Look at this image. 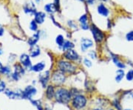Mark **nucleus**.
<instances>
[{
	"label": "nucleus",
	"instance_id": "f257e3e1",
	"mask_svg": "<svg viewBox=\"0 0 133 110\" xmlns=\"http://www.w3.org/2000/svg\"><path fill=\"white\" fill-rule=\"evenodd\" d=\"M71 93L70 91L66 90L65 88H58L55 93V98L56 101L59 104H67L70 103L71 100Z\"/></svg>",
	"mask_w": 133,
	"mask_h": 110
},
{
	"label": "nucleus",
	"instance_id": "f03ea898",
	"mask_svg": "<svg viewBox=\"0 0 133 110\" xmlns=\"http://www.w3.org/2000/svg\"><path fill=\"white\" fill-rule=\"evenodd\" d=\"M58 67L59 68V70H61L64 73H73L76 70V66L72 63L64 61V60H60L57 64Z\"/></svg>",
	"mask_w": 133,
	"mask_h": 110
},
{
	"label": "nucleus",
	"instance_id": "7ed1b4c3",
	"mask_svg": "<svg viewBox=\"0 0 133 110\" xmlns=\"http://www.w3.org/2000/svg\"><path fill=\"white\" fill-rule=\"evenodd\" d=\"M87 100L86 97L83 95H78L74 96L72 101V107L77 110L82 109L87 105Z\"/></svg>",
	"mask_w": 133,
	"mask_h": 110
},
{
	"label": "nucleus",
	"instance_id": "20e7f679",
	"mask_svg": "<svg viewBox=\"0 0 133 110\" xmlns=\"http://www.w3.org/2000/svg\"><path fill=\"white\" fill-rule=\"evenodd\" d=\"M66 80V75L61 70H56L53 72L52 76V82L56 84V85H61L62 84H64Z\"/></svg>",
	"mask_w": 133,
	"mask_h": 110
},
{
	"label": "nucleus",
	"instance_id": "39448f33",
	"mask_svg": "<svg viewBox=\"0 0 133 110\" xmlns=\"http://www.w3.org/2000/svg\"><path fill=\"white\" fill-rule=\"evenodd\" d=\"M91 31H92V36L94 38L96 42L98 43H101V42L104 41V33L98 28L95 25H92V28H91Z\"/></svg>",
	"mask_w": 133,
	"mask_h": 110
},
{
	"label": "nucleus",
	"instance_id": "423d86ee",
	"mask_svg": "<svg viewBox=\"0 0 133 110\" xmlns=\"http://www.w3.org/2000/svg\"><path fill=\"white\" fill-rule=\"evenodd\" d=\"M36 92H37V90H36V87L28 86L22 92V98L30 99L33 95H35L36 94Z\"/></svg>",
	"mask_w": 133,
	"mask_h": 110
},
{
	"label": "nucleus",
	"instance_id": "0eeeda50",
	"mask_svg": "<svg viewBox=\"0 0 133 110\" xmlns=\"http://www.w3.org/2000/svg\"><path fill=\"white\" fill-rule=\"evenodd\" d=\"M64 58L70 61H77L79 58V56L74 50H69L64 53Z\"/></svg>",
	"mask_w": 133,
	"mask_h": 110
},
{
	"label": "nucleus",
	"instance_id": "6e6552de",
	"mask_svg": "<svg viewBox=\"0 0 133 110\" xmlns=\"http://www.w3.org/2000/svg\"><path fill=\"white\" fill-rule=\"evenodd\" d=\"M93 46V42L90 38H82L81 41V48L83 52Z\"/></svg>",
	"mask_w": 133,
	"mask_h": 110
},
{
	"label": "nucleus",
	"instance_id": "1a4fd4ad",
	"mask_svg": "<svg viewBox=\"0 0 133 110\" xmlns=\"http://www.w3.org/2000/svg\"><path fill=\"white\" fill-rule=\"evenodd\" d=\"M50 71H45V72L41 74L39 76V80H40V83L42 84V85L44 88H45L47 86V84L50 80Z\"/></svg>",
	"mask_w": 133,
	"mask_h": 110
},
{
	"label": "nucleus",
	"instance_id": "9d476101",
	"mask_svg": "<svg viewBox=\"0 0 133 110\" xmlns=\"http://www.w3.org/2000/svg\"><path fill=\"white\" fill-rule=\"evenodd\" d=\"M20 60L22 64L24 65V67H28V68H32V64H31V61L30 59V56L27 54H23L20 57Z\"/></svg>",
	"mask_w": 133,
	"mask_h": 110
},
{
	"label": "nucleus",
	"instance_id": "9b49d317",
	"mask_svg": "<svg viewBox=\"0 0 133 110\" xmlns=\"http://www.w3.org/2000/svg\"><path fill=\"white\" fill-rule=\"evenodd\" d=\"M24 12L26 13H28V14H33V13H36V8H35V5L33 4L32 2H28L25 7H24Z\"/></svg>",
	"mask_w": 133,
	"mask_h": 110
},
{
	"label": "nucleus",
	"instance_id": "f8f14e48",
	"mask_svg": "<svg viewBox=\"0 0 133 110\" xmlns=\"http://www.w3.org/2000/svg\"><path fill=\"white\" fill-rule=\"evenodd\" d=\"M46 15L43 12H36L35 13V21L37 24H42L44 22Z\"/></svg>",
	"mask_w": 133,
	"mask_h": 110
},
{
	"label": "nucleus",
	"instance_id": "ddd939ff",
	"mask_svg": "<svg viewBox=\"0 0 133 110\" xmlns=\"http://www.w3.org/2000/svg\"><path fill=\"white\" fill-rule=\"evenodd\" d=\"M98 13L102 16H107L109 15V10L103 4H101L98 6Z\"/></svg>",
	"mask_w": 133,
	"mask_h": 110
},
{
	"label": "nucleus",
	"instance_id": "4468645a",
	"mask_svg": "<svg viewBox=\"0 0 133 110\" xmlns=\"http://www.w3.org/2000/svg\"><path fill=\"white\" fill-rule=\"evenodd\" d=\"M45 63L44 61H41V62L37 63L36 64H35L34 66L32 67V70L34 72H42L44 70V69L45 68Z\"/></svg>",
	"mask_w": 133,
	"mask_h": 110
},
{
	"label": "nucleus",
	"instance_id": "2eb2a0df",
	"mask_svg": "<svg viewBox=\"0 0 133 110\" xmlns=\"http://www.w3.org/2000/svg\"><path fill=\"white\" fill-rule=\"evenodd\" d=\"M55 89H54V86L52 85H49L47 88V90H46V96L48 99L51 100L53 97H55Z\"/></svg>",
	"mask_w": 133,
	"mask_h": 110
},
{
	"label": "nucleus",
	"instance_id": "dca6fc26",
	"mask_svg": "<svg viewBox=\"0 0 133 110\" xmlns=\"http://www.w3.org/2000/svg\"><path fill=\"white\" fill-rule=\"evenodd\" d=\"M40 48L38 47V46L37 45H35L33 46L30 48V56L33 58H36L38 56L40 55Z\"/></svg>",
	"mask_w": 133,
	"mask_h": 110
},
{
	"label": "nucleus",
	"instance_id": "f3484780",
	"mask_svg": "<svg viewBox=\"0 0 133 110\" xmlns=\"http://www.w3.org/2000/svg\"><path fill=\"white\" fill-rule=\"evenodd\" d=\"M79 22L81 24V28L83 30H87L89 29V26L87 24V22H88V19L87 15H82L80 19H79Z\"/></svg>",
	"mask_w": 133,
	"mask_h": 110
},
{
	"label": "nucleus",
	"instance_id": "a211bd4d",
	"mask_svg": "<svg viewBox=\"0 0 133 110\" xmlns=\"http://www.w3.org/2000/svg\"><path fill=\"white\" fill-rule=\"evenodd\" d=\"M39 39V33H36L33 35L31 38H30L28 40V44H30V47H33L35 46L36 44L37 43V42Z\"/></svg>",
	"mask_w": 133,
	"mask_h": 110
},
{
	"label": "nucleus",
	"instance_id": "6ab92c4d",
	"mask_svg": "<svg viewBox=\"0 0 133 110\" xmlns=\"http://www.w3.org/2000/svg\"><path fill=\"white\" fill-rule=\"evenodd\" d=\"M44 10L48 13H53L54 12L56 11V7L53 3H48L44 6Z\"/></svg>",
	"mask_w": 133,
	"mask_h": 110
},
{
	"label": "nucleus",
	"instance_id": "aec40b11",
	"mask_svg": "<svg viewBox=\"0 0 133 110\" xmlns=\"http://www.w3.org/2000/svg\"><path fill=\"white\" fill-rule=\"evenodd\" d=\"M125 76V73H124V71L122 70V69H119L116 71V76H115V81L116 82L121 81V80L123 79Z\"/></svg>",
	"mask_w": 133,
	"mask_h": 110
},
{
	"label": "nucleus",
	"instance_id": "412c9836",
	"mask_svg": "<svg viewBox=\"0 0 133 110\" xmlns=\"http://www.w3.org/2000/svg\"><path fill=\"white\" fill-rule=\"evenodd\" d=\"M73 47H74L73 43H72L70 41H65L62 46V50H63V51H66L69 50H72Z\"/></svg>",
	"mask_w": 133,
	"mask_h": 110
},
{
	"label": "nucleus",
	"instance_id": "4be33fe9",
	"mask_svg": "<svg viewBox=\"0 0 133 110\" xmlns=\"http://www.w3.org/2000/svg\"><path fill=\"white\" fill-rule=\"evenodd\" d=\"M56 44H57L60 47H62V46H63V44H64V38L63 37V36L58 35L57 37H56Z\"/></svg>",
	"mask_w": 133,
	"mask_h": 110
},
{
	"label": "nucleus",
	"instance_id": "5701e85b",
	"mask_svg": "<svg viewBox=\"0 0 133 110\" xmlns=\"http://www.w3.org/2000/svg\"><path fill=\"white\" fill-rule=\"evenodd\" d=\"M30 30H33V31L37 30V29H38V26H37V23H36V22L35 20H33V21L30 22Z\"/></svg>",
	"mask_w": 133,
	"mask_h": 110
},
{
	"label": "nucleus",
	"instance_id": "b1692460",
	"mask_svg": "<svg viewBox=\"0 0 133 110\" xmlns=\"http://www.w3.org/2000/svg\"><path fill=\"white\" fill-rule=\"evenodd\" d=\"M126 78L128 81H131L133 80V70H129L126 75Z\"/></svg>",
	"mask_w": 133,
	"mask_h": 110
},
{
	"label": "nucleus",
	"instance_id": "393cba45",
	"mask_svg": "<svg viewBox=\"0 0 133 110\" xmlns=\"http://www.w3.org/2000/svg\"><path fill=\"white\" fill-rule=\"evenodd\" d=\"M33 104L34 106H36L37 107V109L38 110H43L42 106V104H41V101H31Z\"/></svg>",
	"mask_w": 133,
	"mask_h": 110
},
{
	"label": "nucleus",
	"instance_id": "a878e982",
	"mask_svg": "<svg viewBox=\"0 0 133 110\" xmlns=\"http://www.w3.org/2000/svg\"><path fill=\"white\" fill-rule=\"evenodd\" d=\"M113 106L117 109V110H121V105L120 104V102H119L118 100L115 99L113 101Z\"/></svg>",
	"mask_w": 133,
	"mask_h": 110
},
{
	"label": "nucleus",
	"instance_id": "bb28decb",
	"mask_svg": "<svg viewBox=\"0 0 133 110\" xmlns=\"http://www.w3.org/2000/svg\"><path fill=\"white\" fill-rule=\"evenodd\" d=\"M84 65H85L87 67H92V62H91V61L90 59H88V58H84Z\"/></svg>",
	"mask_w": 133,
	"mask_h": 110
},
{
	"label": "nucleus",
	"instance_id": "cd10ccee",
	"mask_svg": "<svg viewBox=\"0 0 133 110\" xmlns=\"http://www.w3.org/2000/svg\"><path fill=\"white\" fill-rule=\"evenodd\" d=\"M126 37H127V39L128 41H133V31H131V32L128 33L127 34Z\"/></svg>",
	"mask_w": 133,
	"mask_h": 110
},
{
	"label": "nucleus",
	"instance_id": "c85d7f7f",
	"mask_svg": "<svg viewBox=\"0 0 133 110\" xmlns=\"http://www.w3.org/2000/svg\"><path fill=\"white\" fill-rule=\"evenodd\" d=\"M115 65L118 67L119 69H124L126 67V65L124 64V63H121V61H118L117 64H115Z\"/></svg>",
	"mask_w": 133,
	"mask_h": 110
},
{
	"label": "nucleus",
	"instance_id": "c756f323",
	"mask_svg": "<svg viewBox=\"0 0 133 110\" xmlns=\"http://www.w3.org/2000/svg\"><path fill=\"white\" fill-rule=\"evenodd\" d=\"M5 88V83L2 81L0 80V92H2Z\"/></svg>",
	"mask_w": 133,
	"mask_h": 110
},
{
	"label": "nucleus",
	"instance_id": "7c9ffc66",
	"mask_svg": "<svg viewBox=\"0 0 133 110\" xmlns=\"http://www.w3.org/2000/svg\"><path fill=\"white\" fill-rule=\"evenodd\" d=\"M89 56H90V57H91V58H92V59H95V58H96V53H95V51H93V50H91L90 52L89 53Z\"/></svg>",
	"mask_w": 133,
	"mask_h": 110
},
{
	"label": "nucleus",
	"instance_id": "2f4dec72",
	"mask_svg": "<svg viewBox=\"0 0 133 110\" xmlns=\"http://www.w3.org/2000/svg\"><path fill=\"white\" fill-rule=\"evenodd\" d=\"M10 69L8 67H3L2 70V73H9L10 72Z\"/></svg>",
	"mask_w": 133,
	"mask_h": 110
},
{
	"label": "nucleus",
	"instance_id": "473e14b6",
	"mask_svg": "<svg viewBox=\"0 0 133 110\" xmlns=\"http://www.w3.org/2000/svg\"><path fill=\"white\" fill-rule=\"evenodd\" d=\"M3 33H4V28L0 25V36L3 35Z\"/></svg>",
	"mask_w": 133,
	"mask_h": 110
},
{
	"label": "nucleus",
	"instance_id": "72a5a7b5",
	"mask_svg": "<svg viewBox=\"0 0 133 110\" xmlns=\"http://www.w3.org/2000/svg\"><path fill=\"white\" fill-rule=\"evenodd\" d=\"M2 69H3V67H2V64L0 62V72H2Z\"/></svg>",
	"mask_w": 133,
	"mask_h": 110
},
{
	"label": "nucleus",
	"instance_id": "f704fd0d",
	"mask_svg": "<svg viewBox=\"0 0 133 110\" xmlns=\"http://www.w3.org/2000/svg\"><path fill=\"white\" fill-rule=\"evenodd\" d=\"M92 110H103L102 109H100V108H98V109H92Z\"/></svg>",
	"mask_w": 133,
	"mask_h": 110
},
{
	"label": "nucleus",
	"instance_id": "c9c22d12",
	"mask_svg": "<svg viewBox=\"0 0 133 110\" xmlns=\"http://www.w3.org/2000/svg\"><path fill=\"white\" fill-rule=\"evenodd\" d=\"M1 54H2V50H0V55H1Z\"/></svg>",
	"mask_w": 133,
	"mask_h": 110
},
{
	"label": "nucleus",
	"instance_id": "e433bc0d",
	"mask_svg": "<svg viewBox=\"0 0 133 110\" xmlns=\"http://www.w3.org/2000/svg\"><path fill=\"white\" fill-rule=\"evenodd\" d=\"M87 1H88V2H90L91 1H92V0H87Z\"/></svg>",
	"mask_w": 133,
	"mask_h": 110
},
{
	"label": "nucleus",
	"instance_id": "4c0bfd02",
	"mask_svg": "<svg viewBox=\"0 0 133 110\" xmlns=\"http://www.w3.org/2000/svg\"><path fill=\"white\" fill-rule=\"evenodd\" d=\"M124 110H132V109H124Z\"/></svg>",
	"mask_w": 133,
	"mask_h": 110
},
{
	"label": "nucleus",
	"instance_id": "58836bf2",
	"mask_svg": "<svg viewBox=\"0 0 133 110\" xmlns=\"http://www.w3.org/2000/svg\"><path fill=\"white\" fill-rule=\"evenodd\" d=\"M109 110H114V109H109Z\"/></svg>",
	"mask_w": 133,
	"mask_h": 110
}]
</instances>
